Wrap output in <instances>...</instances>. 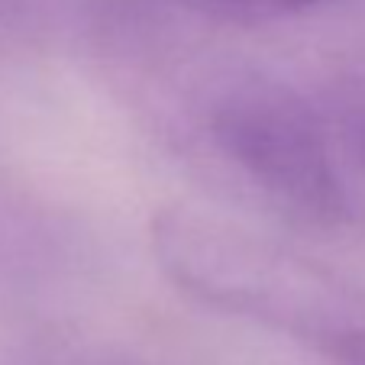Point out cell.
Instances as JSON below:
<instances>
[{"mask_svg": "<svg viewBox=\"0 0 365 365\" xmlns=\"http://www.w3.org/2000/svg\"><path fill=\"white\" fill-rule=\"evenodd\" d=\"M152 252L207 307L288 333L333 365H365V284L301 249L175 207L152 220Z\"/></svg>", "mask_w": 365, "mask_h": 365, "instance_id": "cell-1", "label": "cell"}, {"mask_svg": "<svg viewBox=\"0 0 365 365\" xmlns=\"http://www.w3.org/2000/svg\"><path fill=\"white\" fill-rule=\"evenodd\" d=\"M210 136L291 214L314 223H339L349 210L343 178L320 117L291 88L252 81L227 91L210 113Z\"/></svg>", "mask_w": 365, "mask_h": 365, "instance_id": "cell-2", "label": "cell"}, {"mask_svg": "<svg viewBox=\"0 0 365 365\" xmlns=\"http://www.w3.org/2000/svg\"><path fill=\"white\" fill-rule=\"evenodd\" d=\"M197 16L214 23H233V26H259V23H278L288 16L307 14L324 7L330 0H178Z\"/></svg>", "mask_w": 365, "mask_h": 365, "instance_id": "cell-3", "label": "cell"}]
</instances>
